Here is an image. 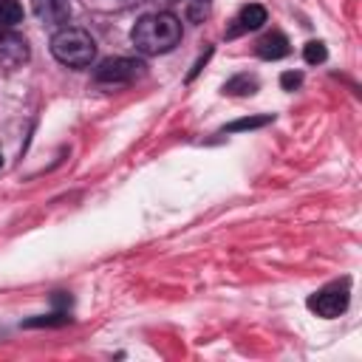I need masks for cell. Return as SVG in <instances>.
<instances>
[{
	"mask_svg": "<svg viewBox=\"0 0 362 362\" xmlns=\"http://www.w3.org/2000/svg\"><path fill=\"white\" fill-rule=\"evenodd\" d=\"M303 57H305L308 65H317V62H325L328 51H325V45H322L320 40H311V42H305V48H303Z\"/></svg>",
	"mask_w": 362,
	"mask_h": 362,
	"instance_id": "5bb4252c",
	"label": "cell"
},
{
	"mask_svg": "<svg viewBox=\"0 0 362 362\" xmlns=\"http://www.w3.org/2000/svg\"><path fill=\"white\" fill-rule=\"evenodd\" d=\"M291 48H288V40H286V34H280V31H269V34H263L257 42H255V54L260 57V59H280V57H286Z\"/></svg>",
	"mask_w": 362,
	"mask_h": 362,
	"instance_id": "ba28073f",
	"label": "cell"
},
{
	"mask_svg": "<svg viewBox=\"0 0 362 362\" xmlns=\"http://www.w3.org/2000/svg\"><path fill=\"white\" fill-rule=\"evenodd\" d=\"M184 14L192 23H201L209 14V0H184Z\"/></svg>",
	"mask_w": 362,
	"mask_h": 362,
	"instance_id": "7c38bea8",
	"label": "cell"
},
{
	"mask_svg": "<svg viewBox=\"0 0 362 362\" xmlns=\"http://www.w3.org/2000/svg\"><path fill=\"white\" fill-rule=\"evenodd\" d=\"M300 82H303V74H294V71H286V74L280 76V85H283L286 90H294Z\"/></svg>",
	"mask_w": 362,
	"mask_h": 362,
	"instance_id": "9a60e30c",
	"label": "cell"
},
{
	"mask_svg": "<svg viewBox=\"0 0 362 362\" xmlns=\"http://www.w3.org/2000/svg\"><path fill=\"white\" fill-rule=\"evenodd\" d=\"M263 23H266V8H263L260 3H249V6H243V8L238 11V17L232 20L226 37H238V34L255 31V28H260Z\"/></svg>",
	"mask_w": 362,
	"mask_h": 362,
	"instance_id": "52a82bcc",
	"label": "cell"
},
{
	"mask_svg": "<svg viewBox=\"0 0 362 362\" xmlns=\"http://www.w3.org/2000/svg\"><path fill=\"white\" fill-rule=\"evenodd\" d=\"M17 23H23V8H20L17 0H6L0 6V25H11L14 28Z\"/></svg>",
	"mask_w": 362,
	"mask_h": 362,
	"instance_id": "8fae6325",
	"label": "cell"
},
{
	"mask_svg": "<svg viewBox=\"0 0 362 362\" xmlns=\"http://www.w3.org/2000/svg\"><path fill=\"white\" fill-rule=\"evenodd\" d=\"M65 322H71V317H68L65 311H57V314H48V317H34V320H25V328H40V325L51 328V325H65Z\"/></svg>",
	"mask_w": 362,
	"mask_h": 362,
	"instance_id": "4fadbf2b",
	"label": "cell"
},
{
	"mask_svg": "<svg viewBox=\"0 0 362 362\" xmlns=\"http://www.w3.org/2000/svg\"><path fill=\"white\" fill-rule=\"evenodd\" d=\"M348 300H351V283L348 280H337V283H328L320 291H314L308 297V308L314 314L325 317V320H334L348 308Z\"/></svg>",
	"mask_w": 362,
	"mask_h": 362,
	"instance_id": "277c9868",
	"label": "cell"
},
{
	"mask_svg": "<svg viewBox=\"0 0 362 362\" xmlns=\"http://www.w3.org/2000/svg\"><path fill=\"white\" fill-rule=\"evenodd\" d=\"M130 40L141 54H167L181 42V20L170 11L144 14L133 25Z\"/></svg>",
	"mask_w": 362,
	"mask_h": 362,
	"instance_id": "6da1fadb",
	"label": "cell"
},
{
	"mask_svg": "<svg viewBox=\"0 0 362 362\" xmlns=\"http://www.w3.org/2000/svg\"><path fill=\"white\" fill-rule=\"evenodd\" d=\"M255 90H257V79L252 74H238L223 85V93H229V96H249Z\"/></svg>",
	"mask_w": 362,
	"mask_h": 362,
	"instance_id": "9c48e42d",
	"label": "cell"
},
{
	"mask_svg": "<svg viewBox=\"0 0 362 362\" xmlns=\"http://www.w3.org/2000/svg\"><path fill=\"white\" fill-rule=\"evenodd\" d=\"M31 8L45 25H65L71 20L68 0H31Z\"/></svg>",
	"mask_w": 362,
	"mask_h": 362,
	"instance_id": "8992f818",
	"label": "cell"
},
{
	"mask_svg": "<svg viewBox=\"0 0 362 362\" xmlns=\"http://www.w3.org/2000/svg\"><path fill=\"white\" fill-rule=\"evenodd\" d=\"M28 59V42L23 34H17L11 25H0V62L8 68H17Z\"/></svg>",
	"mask_w": 362,
	"mask_h": 362,
	"instance_id": "5b68a950",
	"label": "cell"
},
{
	"mask_svg": "<svg viewBox=\"0 0 362 362\" xmlns=\"http://www.w3.org/2000/svg\"><path fill=\"white\" fill-rule=\"evenodd\" d=\"M3 3H6V0H0V6H3Z\"/></svg>",
	"mask_w": 362,
	"mask_h": 362,
	"instance_id": "e0dca14e",
	"label": "cell"
},
{
	"mask_svg": "<svg viewBox=\"0 0 362 362\" xmlns=\"http://www.w3.org/2000/svg\"><path fill=\"white\" fill-rule=\"evenodd\" d=\"M51 54L57 62H62L68 68H88L96 57V42L85 28L62 25L51 37Z\"/></svg>",
	"mask_w": 362,
	"mask_h": 362,
	"instance_id": "7a4b0ae2",
	"label": "cell"
},
{
	"mask_svg": "<svg viewBox=\"0 0 362 362\" xmlns=\"http://www.w3.org/2000/svg\"><path fill=\"white\" fill-rule=\"evenodd\" d=\"M269 122H272V113H266V116H246V119H238V122L226 124V127H223V133H238V130H257V127H266Z\"/></svg>",
	"mask_w": 362,
	"mask_h": 362,
	"instance_id": "30bf717a",
	"label": "cell"
},
{
	"mask_svg": "<svg viewBox=\"0 0 362 362\" xmlns=\"http://www.w3.org/2000/svg\"><path fill=\"white\" fill-rule=\"evenodd\" d=\"M0 167H3V156H0Z\"/></svg>",
	"mask_w": 362,
	"mask_h": 362,
	"instance_id": "2e32d148",
	"label": "cell"
},
{
	"mask_svg": "<svg viewBox=\"0 0 362 362\" xmlns=\"http://www.w3.org/2000/svg\"><path fill=\"white\" fill-rule=\"evenodd\" d=\"M144 62L141 59H133V57H107L96 65L93 71V79L99 85H110V88H122V85H130L136 79L144 76Z\"/></svg>",
	"mask_w": 362,
	"mask_h": 362,
	"instance_id": "3957f363",
	"label": "cell"
}]
</instances>
